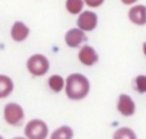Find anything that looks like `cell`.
<instances>
[{
	"label": "cell",
	"mask_w": 146,
	"mask_h": 139,
	"mask_svg": "<svg viewBox=\"0 0 146 139\" xmlns=\"http://www.w3.org/2000/svg\"><path fill=\"white\" fill-rule=\"evenodd\" d=\"M135 83H136V89L139 93L146 92V76L140 75L137 77L135 80Z\"/></svg>",
	"instance_id": "16"
},
{
	"label": "cell",
	"mask_w": 146,
	"mask_h": 139,
	"mask_svg": "<svg viewBox=\"0 0 146 139\" xmlns=\"http://www.w3.org/2000/svg\"><path fill=\"white\" fill-rule=\"evenodd\" d=\"M48 84L52 91L59 92L64 88V79L58 75H52L48 79Z\"/></svg>",
	"instance_id": "14"
},
{
	"label": "cell",
	"mask_w": 146,
	"mask_h": 139,
	"mask_svg": "<svg viewBox=\"0 0 146 139\" xmlns=\"http://www.w3.org/2000/svg\"><path fill=\"white\" fill-rule=\"evenodd\" d=\"M78 58L81 63L85 65L90 66L98 61V55L95 49L90 46H84L78 53Z\"/></svg>",
	"instance_id": "9"
},
{
	"label": "cell",
	"mask_w": 146,
	"mask_h": 139,
	"mask_svg": "<svg viewBox=\"0 0 146 139\" xmlns=\"http://www.w3.org/2000/svg\"><path fill=\"white\" fill-rule=\"evenodd\" d=\"M27 67L29 71L36 77H40L45 75L49 69L48 59L41 54H35L31 56L28 62Z\"/></svg>",
	"instance_id": "2"
},
{
	"label": "cell",
	"mask_w": 146,
	"mask_h": 139,
	"mask_svg": "<svg viewBox=\"0 0 146 139\" xmlns=\"http://www.w3.org/2000/svg\"><path fill=\"white\" fill-rule=\"evenodd\" d=\"M73 136L72 129L68 126H62L57 129L52 135V139H70Z\"/></svg>",
	"instance_id": "13"
},
{
	"label": "cell",
	"mask_w": 146,
	"mask_h": 139,
	"mask_svg": "<svg viewBox=\"0 0 146 139\" xmlns=\"http://www.w3.org/2000/svg\"><path fill=\"white\" fill-rule=\"evenodd\" d=\"M130 21L139 26L146 24V6L143 5H137L132 6L128 12Z\"/></svg>",
	"instance_id": "6"
},
{
	"label": "cell",
	"mask_w": 146,
	"mask_h": 139,
	"mask_svg": "<svg viewBox=\"0 0 146 139\" xmlns=\"http://www.w3.org/2000/svg\"><path fill=\"white\" fill-rule=\"evenodd\" d=\"M65 42L66 44L72 48L78 47L85 39V34L81 28H71L67 31L65 34Z\"/></svg>",
	"instance_id": "7"
},
{
	"label": "cell",
	"mask_w": 146,
	"mask_h": 139,
	"mask_svg": "<svg viewBox=\"0 0 146 139\" xmlns=\"http://www.w3.org/2000/svg\"><path fill=\"white\" fill-rule=\"evenodd\" d=\"M90 82L86 77L79 73L70 75L66 79L65 92L71 100H82L90 91Z\"/></svg>",
	"instance_id": "1"
},
{
	"label": "cell",
	"mask_w": 146,
	"mask_h": 139,
	"mask_svg": "<svg viewBox=\"0 0 146 139\" xmlns=\"http://www.w3.org/2000/svg\"><path fill=\"white\" fill-rule=\"evenodd\" d=\"M143 52H144V54L146 56V42L143 43Z\"/></svg>",
	"instance_id": "19"
},
{
	"label": "cell",
	"mask_w": 146,
	"mask_h": 139,
	"mask_svg": "<svg viewBox=\"0 0 146 139\" xmlns=\"http://www.w3.org/2000/svg\"><path fill=\"white\" fill-rule=\"evenodd\" d=\"M84 1L89 7L97 8L104 3L105 0H84Z\"/></svg>",
	"instance_id": "17"
},
{
	"label": "cell",
	"mask_w": 146,
	"mask_h": 139,
	"mask_svg": "<svg viewBox=\"0 0 146 139\" xmlns=\"http://www.w3.org/2000/svg\"><path fill=\"white\" fill-rule=\"evenodd\" d=\"M27 137L31 139H44L47 136L48 128L46 124L40 119L29 121L24 130Z\"/></svg>",
	"instance_id": "3"
},
{
	"label": "cell",
	"mask_w": 146,
	"mask_h": 139,
	"mask_svg": "<svg viewBox=\"0 0 146 139\" xmlns=\"http://www.w3.org/2000/svg\"><path fill=\"white\" fill-rule=\"evenodd\" d=\"M113 138L115 139H120V138H130V139H135L136 134L133 132V130L127 127H123L119 129L114 134Z\"/></svg>",
	"instance_id": "15"
},
{
	"label": "cell",
	"mask_w": 146,
	"mask_h": 139,
	"mask_svg": "<svg viewBox=\"0 0 146 139\" xmlns=\"http://www.w3.org/2000/svg\"><path fill=\"white\" fill-rule=\"evenodd\" d=\"M12 80L5 75H0V98L7 97L13 90Z\"/></svg>",
	"instance_id": "11"
},
{
	"label": "cell",
	"mask_w": 146,
	"mask_h": 139,
	"mask_svg": "<svg viewBox=\"0 0 146 139\" xmlns=\"http://www.w3.org/2000/svg\"><path fill=\"white\" fill-rule=\"evenodd\" d=\"M137 0H121V2L125 5H133L135 4Z\"/></svg>",
	"instance_id": "18"
},
{
	"label": "cell",
	"mask_w": 146,
	"mask_h": 139,
	"mask_svg": "<svg viewBox=\"0 0 146 139\" xmlns=\"http://www.w3.org/2000/svg\"><path fill=\"white\" fill-rule=\"evenodd\" d=\"M98 23L97 15L90 11H85L82 12L77 21L78 27L84 31L94 30Z\"/></svg>",
	"instance_id": "5"
},
{
	"label": "cell",
	"mask_w": 146,
	"mask_h": 139,
	"mask_svg": "<svg viewBox=\"0 0 146 139\" xmlns=\"http://www.w3.org/2000/svg\"><path fill=\"white\" fill-rule=\"evenodd\" d=\"M84 0H66L65 7L71 15L80 14L84 8Z\"/></svg>",
	"instance_id": "12"
},
{
	"label": "cell",
	"mask_w": 146,
	"mask_h": 139,
	"mask_svg": "<svg viewBox=\"0 0 146 139\" xmlns=\"http://www.w3.org/2000/svg\"><path fill=\"white\" fill-rule=\"evenodd\" d=\"M24 118L23 108L17 103H9L5 107V118L11 125H18Z\"/></svg>",
	"instance_id": "4"
},
{
	"label": "cell",
	"mask_w": 146,
	"mask_h": 139,
	"mask_svg": "<svg viewBox=\"0 0 146 139\" xmlns=\"http://www.w3.org/2000/svg\"><path fill=\"white\" fill-rule=\"evenodd\" d=\"M29 34V28L22 22L17 21L14 23L11 28V34L12 39L15 41H23L24 40Z\"/></svg>",
	"instance_id": "10"
},
{
	"label": "cell",
	"mask_w": 146,
	"mask_h": 139,
	"mask_svg": "<svg viewBox=\"0 0 146 139\" xmlns=\"http://www.w3.org/2000/svg\"><path fill=\"white\" fill-rule=\"evenodd\" d=\"M117 108L119 112L125 117L131 116L135 113V104L129 95L124 94L119 95Z\"/></svg>",
	"instance_id": "8"
}]
</instances>
